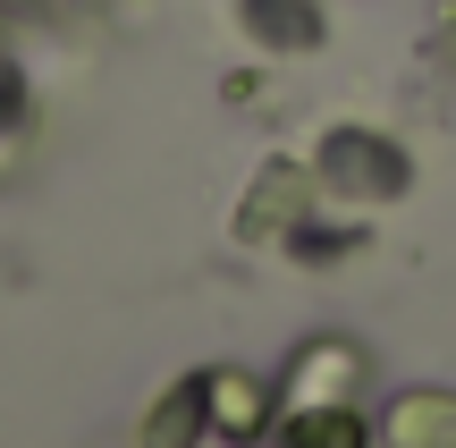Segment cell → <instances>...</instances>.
<instances>
[{"instance_id": "obj_9", "label": "cell", "mask_w": 456, "mask_h": 448, "mask_svg": "<svg viewBox=\"0 0 456 448\" xmlns=\"http://www.w3.org/2000/svg\"><path fill=\"white\" fill-rule=\"evenodd\" d=\"M279 246H288L296 263H346V254H355L363 237H355V229H330V220H296V229L279 237Z\"/></svg>"}, {"instance_id": "obj_2", "label": "cell", "mask_w": 456, "mask_h": 448, "mask_svg": "<svg viewBox=\"0 0 456 448\" xmlns=\"http://www.w3.org/2000/svg\"><path fill=\"white\" fill-rule=\"evenodd\" d=\"M271 448H372V423L346 398H288L271 415Z\"/></svg>"}, {"instance_id": "obj_5", "label": "cell", "mask_w": 456, "mask_h": 448, "mask_svg": "<svg viewBox=\"0 0 456 448\" xmlns=\"http://www.w3.org/2000/svg\"><path fill=\"white\" fill-rule=\"evenodd\" d=\"M271 415H279V389L262 372H212V440H271Z\"/></svg>"}, {"instance_id": "obj_1", "label": "cell", "mask_w": 456, "mask_h": 448, "mask_svg": "<svg viewBox=\"0 0 456 448\" xmlns=\"http://www.w3.org/2000/svg\"><path fill=\"white\" fill-rule=\"evenodd\" d=\"M313 178H322L330 195H355V203H397L414 186V161H406V144H389L380 127H322Z\"/></svg>"}, {"instance_id": "obj_6", "label": "cell", "mask_w": 456, "mask_h": 448, "mask_svg": "<svg viewBox=\"0 0 456 448\" xmlns=\"http://www.w3.org/2000/svg\"><path fill=\"white\" fill-rule=\"evenodd\" d=\"M305 186H313V169H305V161H262L254 195H245V212H237V237L271 246V220H279V237H288L296 220H305Z\"/></svg>"}, {"instance_id": "obj_4", "label": "cell", "mask_w": 456, "mask_h": 448, "mask_svg": "<svg viewBox=\"0 0 456 448\" xmlns=\"http://www.w3.org/2000/svg\"><path fill=\"white\" fill-rule=\"evenodd\" d=\"M212 440V372H178L144 406V448H203Z\"/></svg>"}, {"instance_id": "obj_8", "label": "cell", "mask_w": 456, "mask_h": 448, "mask_svg": "<svg viewBox=\"0 0 456 448\" xmlns=\"http://www.w3.org/2000/svg\"><path fill=\"white\" fill-rule=\"evenodd\" d=\"M355 372H363V355L346 347V338H313V347H296V364H288V398H346Z\"/></svg>"}, {"instance_id": "obj_7", "label": "cell", "mask_w": 456, "mask_h": 448, "mask_svg": "<svg viewBox=\"0 0 456 448\" xmlns=\"http://www.w3.org/2000/svg\"><path fill=\"white\" fill-rule=\"evenodd\" d=\"M237 26L262 51H322V9L313 0H237Z\"/></svg>"}, {"instance_id": "obj_3", "label": "cell", "mask_w": 456, "mask_h": 448, "mask_svg": "<svg viewBox=\"0 0 456 448\" xmlns=\"http://www.w3.org/2000/svg\"><path fill=\"white\" fill-rule=\"evenodd\" d=\"M372 448H456V389H397L372 423Z\"/></svg>"}]
</instances>
